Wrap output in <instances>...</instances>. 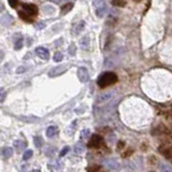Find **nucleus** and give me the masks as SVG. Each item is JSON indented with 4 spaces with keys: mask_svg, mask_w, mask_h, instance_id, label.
<instances>
[{
    "mask_svg": "<svg viewBox=\"0 0 172 172\" xmlns=\"http://www.w3.org/2000/svg\"><path fill=\"white\" fill-rule=\"evenodd\" d=\"M19 16L26 22H31L38 14V8L34 4H23V9L19 12Z\"/></svg>",
    "mask_w": 172,
    "mask_h": 172,
    "instance_id": "nucleus-1",
    "label": "nucleus"
},
{
    "mask_svg": "<svg viewBox=\"0 0 172 172\" xmlns=\"http://www.w3.org/2000/svg\"><path fill=\"white\" fill-rule=\"evenodd\" d=\"M116 82H117V75L113 72H104L98 79V85L101 88L109 87L111 85L115 84Z\"/></svg>",
    "mask_w": 172,
    "mask_h": 172,
    "instance_id": "nucleus-2",
    "label": "nucleus"
},
{
    "mask_svg": "<svg viewBox=\"0 0 172 172\" xmlns=\"http://www.w3.org/2000/svg\"><path fill=\"white\" fill-rule=\"evenodd\" d=\"M115 96V91H106V93H102L97 97V100L96 103L97 104H104V103L109 102L110 100H112V98Z\"/></svg>",
    "mask_w": 172,
    "mask_h": 172,
    "instance_id": "nucleus-3",
    "label": "nucleus"
},
{
    "mask_svg": "<svg viewBox=\"0 0 172 172\" xmlns=\"http://www.w3.org/2000/svg\"><path fill=\"white\" fill-rule=\"evenodd\" d=\"M102 144L103 139L100 135H93L88 140V147L91 148H99L100 146H102Z\"/></svg>",
    "mask_w": 172,
    "mask_h": 172,
    "instance_id": "nucleus-4",
    "label": "nucleus"
},
{
    "mask_svg": "<svg viewBox=\"0 0 172 172\" xmlns=\"http://www.w3.org/2000/svg\"><path fill=\"white\" fill-rule=\"evenodd\" d=\"M78 78L82 83H86V82L89 80V74H88L87 69L84 68V67L79 68L78 69Z\"/></svg>",
    "mask_w": 172,
    "mask_h": 172,
    "instance_id": "nucleus-5",
    "label": "nucleus"
},
{
    "mask_svg": "<svg viewBox=\"0 0 172 172\" xmlns=\"http://www.w3.org/2000/svg\"><path fill=\"white\" fill-rule=\"evenodd\" d=\"M36 54L40 57L41 59L47 60L49 58H50V53H49V50L45 49V47H43V46L37 47V49H36Z\"/></svg>",
    "mask_w": 172,
    "mask_h": 172,
    "instance_id": "nucleus-6",
    "label": "nucleus"
},
{
    "mask_svg": "<svg viewBox=\"0 0 172 172\" xmlns=\"http://www.w3.org/2000/svg\"><path fill=\"white\" fill-rule=\"evenodd\" d=\"M159 152L163 154V156L166 157L167 159H172V148L167 145H161L159 146Z\"/></svg>",
    "mask_w": 172,
    "mask_h": 172,
    "instance_id": "nucleus-7",
    "label": "nucleus"
},
{
    "mask_svg": "<svg viewBox=\"0 0 172 172\" xmlns=\"http://www.w3.org/2000/svg\"><path fill=\"white\" fill-rule=\"evenodd\" d=\"M58 132H59V129L57 126H50L46 130V136L49 138H54L55 136L58 135Z\"/></svg>",
    "mask_w": 172,
    "mask_h": 172,
    "instance_id": "nucleus-8",
    "label": "nucleus"
},
{
    "mask_svg": "<svg viewBox=\"0 0 172 172\" xmlns=\"http://www.w3.org/2000/svg\"><path fill=\"white\" fill-rule=\"evenodd\" d=\"M104 165L111 170L118 169V167H119V163L116 161V159H108L106 161H104Z\"/></svg>",
    "mask_w": 172,
    "mask_h": 172,
    "instance_id": "nucleus-9",
    "label": "nucleus"
},
{
    "mask_svg": "<svg viewBox=\"0 0 172 172\" xmlns=\"http://www.w3.org/2000/svg\"><path fill=\"white\" fill-rule=\"evenodd\" d=\"M65 70H66V67H57V68H54L53 70H51L49 74H50V76H57V75L64 73Z\"/></svg>",
    "mask_w": 172,
    "mask_h": 172,
    "instance_id": "nucleus-10",
    "label": "nucleus"
},
{
    "mask_svg": "<svg viewBox=\"0 0 172 172\" xmlns=\"http://www.w3.org/2000/svg\"><path fill=\"white\" fill-rule=\"evenodd\" d=\"M14 146H15V148L17 150V152H22V151L25 150V147L27 146V142H24V141H15L14 142Z\"/></svg>",
    "mask_w": 172,
    "mask_h": 172,
    "instance_id": "nucleus-11",
    "label": "nucleus"
},
{
    "mask_svg": "<svg viewBox=\"0 0 172 172\" xmlns=\"http://www.w3.org/2000/svg\"><path fill=\"white\" fill-rule=\"evenodd\" d=\"M89 42H91L89 38H88V37H83L81 39V41H80L81 47L83 49V50H87L88 47H89Z\"/></svg>",
    "mask_w": 172,
    "mask_h": 172,
    "instance_id": "nucleus-12",
    "label": "nucleus"
},
{
    "mask_svg": "<svg viewBox=\"0 0 172 172\" xmlns=\"http://www.w3.org/2000/svg\"><path fill=\"white\" fill-rule=\"evenodd\" d=\"M1 154H2V156L6 158V159H8V158H10V157L13 155V150L12 147H4L2 150V152H1Z\"/></svg>",
    "mask_w": 172,
    "mask_h": 172,
    "instance_id": "nucleus-13",
    "label": "nucleus"
},
{
    "mask_svg": "<svg viewBox=\"0 0 172 172\" xmlns=\"http://www.w3.org/2000/svg\"><path fill=\"white\" fill-rule=\"evenodd\" d=\"M85 151V145L82 142H79V143L75 144L74 146V152L75 154H83Z\"/></svg>",
    "mask_w": 172,
    "mask_h": 172,
    "instance_id": "nucleus-14",
    "label": "nucleus"
},
{
    "mask_svg": "<svg viewBox=\"0 0 172 172\" xmlns=\"http://www.w3.org/2000/svg\"><path fill=\"white\" fill-rule=\"evenodd\" d=\"M89 136H91V130L89 129H83L81 131V133H80V139L82 141H86L88 140Z\"/></svg>",
    "mask_w": 172,
    "mask_h": 172,
    "instance_id": "nucleus-15",
    "label": "nucleus"
},
{
    "mask_svg": "<svg viewBox=\"0 0 172 172\" xmlns=\"http://www.w3.org/2000/svg\"><path fill=\"white\" fill-rule=\"evenodd\" d=\"M159 170H160V172H172V167L169 166V165L166 163H160Z\"/></svg>",
    "mask_w": 172,
    "mask_h": 172,
    "instance_id": "nucleus-16",
    "label": "nucleus"
},
{
    "mask_svg": "<svg viewBox=\"0 0 172 172\" xmlns=\"http://www.w3.org/2000/svg\"><path fill=\"white\" fill-rule=\"evenodd\" d=\"M106 6H99V8H97V10H96V15H97L98 17H103L104 14H106Z\"/></svg>",
    "mask_w": 172,
    "mask_h": 172,
    "instance_id": "nucleus-17",
    "label": "nucleus"
},
{
    "mask_svg": "<svg viewBox=\"0 0 172 172\" xmlns=\"http://www.w3.org/2000/svg\"><path fill=\"white\" fill-rule=\"evenodd\" d=\"M83 29H84V22L79 23L78 25L75 26V28H74V34H79L80 32L83 31Z\"/></svg>",
    "mask_w": 172,
    "mask_h": 172,
    "instance_id": "nucleus-18",
    "label": "nucleus"
},
{
    "mask_svg": "<svg viewBox=\"0 0 172 172\" xmlns=\"http://www.w3.org/2000/svg\"><path fill=\"white\" fill-rule=\"evenodd\" d=\"M34 145L37 147H41L42 145H43V139L41 137H34Z\"/></svg>",
    "mask_w": 172,
    "mask_h": 172,
    "instance_id": "nucleus-19",
    "label": "nucleus"
},
{
    "mask_svg": "<svg viewBox=\"0 0 172 172\" xmlns=\"http://www.w3.org/2000/svg\"><path fill=\"white\" fill-rule=\"evenodd\" d=\"M64 58V55L60 52H57V53L54 54V57H53V59L54 61H56V63H59V61H61Z\"/></svg>",
    "mask_w": 172,
    "mask_h": 172,
    "instance_id": "nucleus-20",
    "label": "nucleus"
},
{
    "mask_svg": "<svg viewBox=\"0 0 172 172\" xmlns=\"http://www.w3.org/2000/svg\"><path fill=\"white\" fill-rule=\"evenodd\" d=\"M72 6H73V3H67V4H65V6L61 8L63 14H66V13H68L69 11L72 9Z\"/></svg>",
    "mask_w": 172,
    "mask_h": 172,
    "instance_id": "nucleus-21",
    "label": "nucleus"
},
{
    "mask_svg": "<svg viewBox=\"0 0 172 172\" xmlns=\"http://www.w3.org/2000/svg\"><path fill=\"white\" fill-rule=\"evenodd\" d=\"M113 6H126V1L125 0H112Z\"/></svg>",
    "mask_w": 172,
    "mask_h": 172,
    "instance_id": "nucleus-22",
    "label": "nucleus"
},
{
    "mask_svg": "<svg viewBox=\"0 0 172 172\" xmlns=\"http://www.w3.org/2000/svg\"><path fill=\"white\" fill-rule=\"evenodd\" d=\"M100 169H101L100 166H98V165H94V166L87 168V172H99V170Z\"/></svg>",
    "mask_w": 172,
    "mask_h": 172,
    "instance_id": "nucleus-23",
    "label": "nucleus"
},
{
    "mask_svg": "<svg viewBox=\"0 0 172 172\" xmlns=\"http://www.w3.org/2000/svg\"><path fill=\"white\" fill-rule=\"evenodd\" d=\"M31 156H32V151L31 150H28V151H26L25 153H24V156H23V158H24V160H28Z\"/></svg>",
    "mask_w": 172,
    "mask_h": 172,
    "instance_id": "nucleus-24",
    "label": "nucleus"
},
{
    "mask_svg": "<svg viewBox=\"0 0 172 172\" xmlns=\"http://www.w3.org/2000/svg\"><path fill=\"white\" fill-rule=\"evenodd\" d=\"M22 47H23V39L21 38V39H19V40L16 41L14 49H15V50H21Z\"/></svg>",
    "mask_w": 172,
    "mask_h": 172,
    "instance_id": "nucleus-25",
    "label": "nucleus"
},
{
    "mask_svg": "<svg viewBox=\"0 0 172 172\" xmlns=\"http://www.w3.org/2000/svg\"><path fill=\"white\" fill-rule=\"evenodd\" d=\"M104 2H106V0H94V6L99 8V6H104Z\"/></svg>",
    "mask_w": 172,
    "mask_h": 172,
    "instance_id": "nucleus-26",
    "label": "nucleus"
},
{
    "mask_svg": "<svg viewBox=\"0 0 172 172\" xmlns=\"http://www.w3.org/2000/svg\"><path fill=\"white\" fill-rule=\"evenodd\" d=\"M69 150H70V148H69V146H65L63 148V150L60 151V153H59V156L60 157H63V156H65V155H66L67 153H68L69 152Z\"/></svg>",
    "mask_w": 172,
    "mask_h": 172,
    "instance_id": "nucleus-27",
    "label": "nucleus"
},
{
    "mask_svg": "<svg viewBox=\"0 0 172 172\" xmlns=\"http://www.w3.org/2000/svg\"><path fill=\"white\" fill-rule=\"evenodd\" d=\"M69 53L71 55H74L75 54V45L74 44H71V46L69 47Z\"/></svg>",
    "mask_w": 172,
    "mask_h": 172,
    "instance_id": "nucleus-28",
    "label": "nucleus"
},
{
    "mask_svg": "<svg viewBox=\"0 0 172 172\" xmlns=\"http://www.w3.org/2000/svg\"><path fill=\"white\" fill-rule=\"evenodd\" d=\"M10 4H11L13 8H16L19 3V1H16V0H10Z\"/></svg>",
    "mask_w": 172,
    "mask_h": 172,
    "instance_id": "nucleus-29",
    "label": "nucleus"
},
{
    "mask_svg": "<svg viewBox=\"0 0 172 172\" xmlns=\"http://www.w3.org/2000/svg\"><path fill=\"white\" fill-rule=\"evenodd\" d=\"M4 96H6V93L3 91L2 88H0V101H3L4 99Z\"/></svg>",
    "mask_w": 172,
    "mask_h": 172,
    "instance_id": "nucleus-30",
    "label": "nucleus"
},
{
    "mask_svg": "<svg viewBox=\"0 0 172 172\" xmlns=\"http://www.w3.org/2000/svg\"><path fill=\"white\" fill-rule=\"evenodd\" d=\"M126 152H127L126 154H123V157H127V156H129L130 154H132V150H127Z\"/></svg>",
    "mask_w": 172,
    "mask_h": 172,
    "instance_id": "nucleus-31",
    "label": "nucleus"
},
{
    "mask_svg": "<svg viewBox=\"0 0 172 172\" xmlns=\"http://www.w3.org/2000/svg\"><path fill=\"white\" fill-rule=\"evenodd\" d=\"M3 10H4V6H3L2 1H1V0H0V12H2Z\"/></svg>",
    "mask_w": 172,
    "mask_h": 172,
    "instance_id": "nucleus-32",
    "label": "nucleus"
},
{
    "mask_svg": "<svg viewBox=\"0 0 172 172\" xmlns=\"http://www.w3.org/2000/svg\"><path fill=\"white\" fill-rule=\"evenodd\" d=\"M124 147V142H118V148Z\"/></svg>",
    "mask_w": 172,
    "mask_h": 172,
    "instance_id": "nucleus-33",
    "label": "nucleus"
},
{
    "mask_svg": "<svg viewBox=\"0 0 172 172\" xmlns=\"http://www.w3.org/2000/svg\"><path fill=\"white\" fill-rule=\"evenodd\" d=\"M31 172H40V170H32Z\"/></svg>",
    "mask_w": 172,
    "mask_h": 172,
    "instance_id": "nucleus-34",
    "label": "nucleus"
},
{
    "mask_svg": "<svg viewBox=\"0 0 172 172\" xmlns=\"http://www.w3.org/2000/svg\"><path fill=\"white\" fill-rule=\"evenodd\" d=\"M135 1H137V2H139V1H141V0H135Z\"/></svg>",
    "mask_w": 172,
    "mask_h": 172,
    "instance_id": "nucleus-35",
    "label": "nucleus"
}]
</instances>
